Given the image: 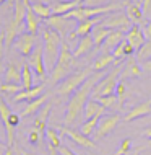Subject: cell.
<instances>
[{"instance_id": "1", "label": "cell", "mask_w": 151, "mask_h": 155, "mask_svg": "<svg viewBox=\"0 0 151 155\" xmlns=\"http://www.w3.org/2000/svg\"><path fill=\"white\" fill-rule=\"evenodd\" d=\"M98 82H99V77L96 74H93L72 95V98H70V101H68V106H67V114H65V124L67 126L73 124L75 121L85 113V106H86L88 100H90V95L93 93V90H94V87L98 85Z\"/></svg>"}, {"instance_id": "2", "label": "cell", "mask_w": 151, "mask_h": 155, "mask_svg": "<svg viewBox=\"0 0 151 155\" xmlns=\"http://www.w3.org/2000/svg\"><path fill=\"white\" fill-rule=\"evenodd\" d=\"M42 39H44V59L46 65L52 67L55 65V62L58 61L60 56V49H62V35L52 28H46L42 31Z\"/></svg>"}, {"instance_id": "3", "label": "cell", "mask_w": 151, "mask_h": 155, "mask_svg": "<svg viewBox=\"0 0 151 155\" xmlns=\"http://www.w3.org/2000/svg\"><path fill=\"white\" fill-rule=\"evenodd\" d=\"M122 8V3H109V5H94V7H78L75 10L68 12L67 15H64L65 18H73V20H78V21H85V20H90V18H96L98 15H104V13H109V12H115V10H120Z\"/></svg>"}, {"instance_id": "4", "label": "cell", "mask_w": 151, "mask_h": 155, "mask_svg": "<svg viewBox=\"0 0 151 155\" xmlns=\"http://www.w3.org/2000/svg\"><path fill=\"white\" fill-rule=\"evenodd\" d=\"M93 67H85L83 70H78V72H75V74H70L68 77L65 78L64 82L58 85V88H57V95H60V96H67V95H73L75 91H77L80 87L85 83L88 78L93 75Z\"/></svg>"}, {"instance_id": "5", "label": "cell", "mask_w": 151, "mask_h": 155, "mask_svg": "<svg viewBox=\"0 0 151 155\" xmlns=\"http://www.w3.org/2000/svg\"><path fill=\"white\" fill-rule=\"evenodd\" d=\"M119 85V67H115L112 72L104 75L102 78L98 82V85L93 90V98H99V96H111L115 95V88Z\"/></svg>"}, {"instance_id": "6", "label": "cell", "mask_w": 151, "mask_h": 155, "mask_svg": "<svg viewBox=\"0 0 151 155\" xmlns=\"http://www.w3.org/2000/svg\"><path fill=\"white\" fill-rule=\"evenodd\" d=\"M120 123V116L117 114H106V116H102L99 121V126H98V129H96V136H94V139L96 140H101V139H104L106 136H109L114 129L117 127V124Z\"/></svg>"}, {"instance_id": "7", "label": "cell", "mask_w": 151, "mask_h": 155, "mask_svg": "<svg viewBox=\"0 0 151 155\" xmlns=\"http://www.w3.org/2000/svg\"><path fill=\"white\" fill-rule=\"evenodd\" d=\"M28 64H31V67L34 69L36 75L39 78H42V80H47V65H46V59H44V49L41 48V46H37L34 49V52L29 56V62Z\"/></svg>"}, {"instance_id": "8", "label": "cell", "mask_w": 151, "mask_h": 155, "mask_svg": "<svg viewBox=\"0 0 151 155\" xmlns=\"http://www.w3.org/2000/svg\"><path fill=\"white\" fill-rule=\"evenodd\" d=\"M34 44H36V35H31V33H21V35L15 39L16 51L24 57H29L34 52V49H36Z\"/></svg>"}, {"instance_id": "9", "label": "cell", "mask_w": 151, "mask_h": 155, "mask_svg": "<svg viewBox=\"0 0 151 155\" xmlns=\"http://www.w3.org/2000/svg\"><path fill=\"white\" fill-rule=\"evenodd\" d=\"M101 25H104L109 30H119V31H128L130 28H132L130 18L124 13H115V15L107 16L106 20L101 21Z\"/></svg>"}, {"instance_id": "10", "label": "cell", "mask_w": 151, "mask_h": 155, "mask_svg": "<svg viewBox=\"0 0 151 155\" xmlns=\"http://www.w3.org/2000/svg\"><path fill=\"white\" fill-rule=\"evenodd\" d=\"M60 132L65 134L67 137H70V139H72L75 144L81 145V147H86V149H98V147H96V142H94V140H91L90 137L85 136V134L80 132V131H75V129H70V127H62Z\"/></svg>"}, {"instance_id": "11", "label": "cell", "mask_w": 151, "mask_h": 155, "mask_svg": "<svg viewBox=\"0 0 151 155\" xmlns=\"http://www.w3.org/2000/svg\"><path fill=\"white\" fill-rule=\"evenodd\" d=\"M125 39L135 48V51H140L146 43V36H145L143 30L140 28V25H132V28H130L127 31V35H125Z\"/></svg>"}, {"instance_id": "12", "label": "cell", "mask_w": 151, "mask_h": 155, "mask_svg": "<svg viewBox=\"0 0 151 155\" xmlns=\"http://www.w3.org/2000/svg\"><path fill=\"white\" fill-rule=\"evenodd\" d=\"M101 21L98 18H90V20H85V21H80V25L77 26V30L68 33V39L73 41L75 38H85L88 35H91L94 30V25H99Z\"/></svg>"}, {"instance_id": "13", "label": "cell", "mask_w": 151, "mask_h": 155, "mask_svg": "<svg viewBox=\"0 0 151 155\" xmlns=\"http://www.w3.org/2000/svg\"><path fill=\"white\" fill-rule=\"evenodd\" d=\"M50 110H52V103H47L42 110L37 113V116L33 121V127H36L44 137H46V132H47V119L50 116Z\"/></svg>"}, {"instance_id": "14", "label": "cell", "mask_w": 151, "mask_h": 155, "mask_svg": "<svg viewBox=\"0 0 151 155\" xmlns=\"http://www.w3.org/2000/svg\"><path fill=\"white\" fill-rule=\"evenodd\" d=\"M151 114V101H143L140 104H137L133 110H130L127 114L124 116V121L125 123H130L133 119H138V118H145V116Z\"/></svg>"}, {"instance_id": "15", "label": "cell", "mask_w": 151, "mask_h": 155, "mask_svg": "<svg viewBox=\"0 0 151 155\" xmlns=\"http://www.w3.org/2000/svg\"><path fill=\"white\" fill-rule=\"evenodd\" d=\"M2 35L5 36V48H7V51H8V49L11 48V44L15 43V39H16L20 35H21V28H18V26L15 25L13 20H10V21L5 25Z\"/></svg>"}, {"instance_id": "16", "label": "cell", "mask_w": 151, "mask_h": 155, "mask_svg": "<svg viewBox=\"0 0 151 155\" xmlns=\"http://www.w3.org/2000/svg\"><path fill=\"white\" fill-rule=\"evenodd\" d=\"M42 90H44V85L41 83V85H36L33 87V88L29 90H23L20 91V93H16L13 96V103H21V101H31V100L37 98V96L42 95Z\"/></svg>"}, {"instance_id": "17", "label": "cell", "mask_w": 151, "mask_h": 155, "mask_svg": "<svg viewBox=\"0 0 151 155\" xmlns=\"http://www.w3.org/2000/svg\"><path fill=\"white\" fill-rule=\"evenodd\" d=\"M81 0H72V2H57V3H54L52 7V15H57V16H64L67 15L68 12H72L75 10V8H78V7H81Z\"/></svg>"}, {"instance_id": "18", "label": "cell", "mask_w": 151, "mask_h": 155, "mask_svg": "<svg viewBox=\"0 0 151 155\" xmlns=\"http://www.w3.org/2000/svg\"><path fill=\"white\" fill-rule=\"evenodd\" d=\"M124 31H119V30H112L111 35L107 36V39L104 41V48H102V52H112L114 49L119 46L120 43L124 41Z\"/></svg>"}, {"instance_id": "19", "label": "cell", "mask_w": 151, "mask_h": 155, "mask_svg": "<svg viewBox=\"0 0 151 155\" xmlns=\"http://www.w3.org/2000/svg\"><path fill=\"white\" fill-rule=\"evenodd\" d=\"M47 101V95H41V96H37V98L34 100H31V101H28V104L24 106V110L21 111V114L20 116H23V118H26V116H33V114H36L37 111L42 108V104Z\"/></svg>"}, {"instance_id": "20", "label": "cell", "mask_w": 151, "mask_h": 155, "mask_svg": "<svg viewBox=\"0 0 151 155\" xmlns=\"http://www.w3.org/2000/svg\"><path fill=\"white\" fill-rule=\"evenodd\" d=\"M83 114H85L86 119H91V118H94V116H104L106 114V108H104L98 100L93 98V100H88Z\"/></svg>"}, {"instance_id": "21", "label": "cell", "mask_w": 151, "mask_h": 155, "mask_svg": "<svg viewBox=\"0 0 151 155\" xmlns=\"http://www.w3.org/2000/svg\"><path fill=\"white\" fill-rule=\"evenodd\" d=\"M24 28H26V33H31V35H37V31H39V16L34 13V10H33L31 5H29L28 10H26Z\"/></svg>"}, {"instance_id": "22", "label": "cell", "mask_w": 151, "mask_h": 155, "mask_svg": "<svg viewBox=\"0 0 151 155\" xmlns=\"http://www.w3.org/2000/svg\"><path fill=\"white\" fill-rule=\"evenodd\" d=\"M47 25H49V28L58 31L60 35H65V33L68 31V28H70L68 18H65V16H57V15L50 16V18L47 20Z\"/></svg>"}, {"instance_id": "23", "label": "cell", "mask_w": 151, "mask_h": 155, "mask_svg": "<svg viewBox=\"0 0 151 155\" xmlns=\"http://www.w3.org/2000/svg\"><path fill=\"white\" fill-rule=\"evenodd\" d=\"M117 61L114 56H112V52H102L101 56L98 57V59L94 61V64H93V70L94 72H101V70H104L106 67L109 65H112V64H117Z\"/></svg>"}, {"instance_id": "24", "label": "cell", "mask_w": 151, "mask_h": 155, "mask_svg": "<svg viewBox=\"0 0 151 155\" xmlns=\"http://www.w3.org/2000/svg\"><path fill=\"white\" fill-rule=\"evenodd\" d=\"M3 78H5V83H18V85H21V70L13 62H8Z\"/></svg>"}, {"instance_id": "25", "label": "cell", "mask_w": 151, "mask_h": 155, "mask_svg": "<svg viewBox=\"0 0 151 155\" xmlns=\"http://www.w3.org/2000/svg\"><path fill=\"white\" fill-rule=\"evenodd\" d=\"M111 31L112 30H109V28H106L104 25H101V23L96 25L93 33H91V36H93V39H94V48H101L102 43L107 39V36L111 35Z\"/></svg>"}, {"instance_id": "26", "label": "cell", "mask_w": 151, "mask_h": 155, "mask_svg": "<svg viewBox=\"0 0 151 155\" xmlns=\"http://www.w3.org/2000/svg\"><path fill=\"white\" fill-rule=\"evenodd\" d=\"M133 52H135V48H133V46L130 44L127 39H124L122 43H120V44H119V46H117V48L114 49V51H112V56H114L117 61H122L124 57L132 56Z\"/></svg>"}, {"instance_id": "27", "label": "cell", "mask_w": 151, "mask_h": 155, "mask_svg": "<svg viewBox=\"0 0 151 155\" xmlns=\"http://www.w3.org/2000/svg\"><path fill=\"white\" fill-rule=\"evenodd\" d=\"M93 48H94V39H93V36H91V35H88L85 38H80V43H78L77 51H75V56L80 57V56H83V54L90 52Z\"/></svg>"}, {"instance_id": "28", "label": "cell", "mask_w": 151, "mask_h": 155, "mask_svg": "<svg viewBox=\"0 0 151 155\" xmlns=\"http://www.w3.org/2000/svg\"><path fill=\"white\" fill-rule=\"evenodd\" d=\"M102 116H94V118H91V119H86L85 123L81 124V127H80V132H83L85 136L90 137L93 132H96V129H98V126H99V121Z\"/></svg>"}, {"instance_id": "29", "label": "cell", "mask_w": 151, "mask_h": 155, "mask_svg": "<svg viewBox=\"0 0 151 155\" xmlns=\"http://www.w3.org/2000/svg\"><path fill=\"white\" fill-rule=\"evenodd\" d=\"M21 85L24 90H29L34 87V77H33V72H31V67L29 64H23V69H21Z\"/></svg>"}, {"instance_id": "30", "label": "cell", "mask_w": 151, "mask_h": 155, "mask_svg": "<svg viewBox=\"0 0 151 155\" xmlns=\"http://www.w3.org/2000/svg\"><path fill=\"white\" fill-rule=\"evenodd\" d=\"M125 15L130 18V21L138 23V21H141V18H143V7H141L140 3H132V5H128L127 13Z\"/></svg>"}, {"instance_id": "31", "label": "cell", "mask_w": 151, "mask_h": 155, "mask_svg": "<svg viewBox=\"0 0 151 155\" xmlns=\"http://www.w3.org/2000/svg\"><path fill=\"white\" fill-rule=\"evenodd\" d=\"M31 7H33L34 13L39 16V18L49 20L50 16H52V8H50V5H44L42 2H37V3H34V5H31Z\"/></svg>"}, {"instance_id": "32", "label": "cell", "mask_w": 151, "mask_h": 155, "mask_svg": "<svg viewBox=\"0 0 151 155\" xmlns=\"http://www.w3.org/2000/svg\"><path fill=\"white\" fill-rule=\"evenodd\" d=\"M23 90H24L23 85H18V83H2L0 85V93L2 95H16Z\"/></svg>"}, {"instance_id": "33", "label": "cell", "mask_w": 151, "mask_h": 155, "mask_svg": "<svg viewBox=\"0 0 151 155\" xmlns=\"http://www.w3.org/2000/svg\"><path fill=\"white\" fill-rule=\"evenodd\" d=\"M122 75H124V77H140V75H141V69H140V65H138V62L130 61L127 64V69L122 72Z\"/></svg>"}, {"instance_id": "34", "label": "cell", "mask_w": 151, "mask_h": 155, "mask_svg": "<svg viewBox=\"0 0 151 155\" xmlns=\"http://www.w3.org/2000/svg\"><path fill=\"white\" fill-rule=\"evenodd\" d=\"M44 139V136L41 134L39 131H37L36 127H29L28 129V140H29V144H33V145H39V142Z\"/></svg>"}, {"instance_id": "35", "label": "cell", "mask_w": 151, "mask_h": 155, "mask_svg": "<svg viewBox=\"0 0 151 155\" xmlns=\"http://www.w3.org/2000/svg\"><path fill=\"white\" fill-rule=\"evenodd\" d=\"M94 100H98V101L102 104L106 110H107V108H112L117 101H119V98H117L115 95H111V96H99V98H94Z\"/></svg>"}, {"instance_id": "36", "label": "cell", "mask_w": 151, "mask_h": 155, "mask_svg": "<svg viewBox=\"0 0 151 155\" xmlns=\"http://www.w3.org/2000/svg\"><path fill=\"white\" fill-rule=\"evenodd\" d=\"M130 149H132V140H130V139H124L115 155H127L130 152Z\"/></svg>"}, {"instance_id": "37", "label": "cell", "mask_w": 151, "mask_h": 155, "mask_svg": "<svg viewBox=\"0 0 151 155\" xmlns=\"http://www.w3.org/2000/svg\"><path fill=\"white\" fill-rule=\"evenodd\" d=\"M115 96L119 98V103H120V106H122L124 98H125V85H124V82H119V85H117V88H115Z\"/></svg>"}, {"instance_id": "38", "label": "cell", "mask_w": 151, "mask_h": 155, "mask_svg": "<svg viewBox=\"0 0 151 155\" xmlns=\"http://www.w3.org/2000/svg\"><path fill=\"white\" fill-rule=\"evenodd\" d=\"M138 57L145 59V57H151V43H145V46L138 51Z\"/></svg>"}, {"instance_id": "39", "label": "cell", "mask_w": 151, "mask_h": 155, "mask_svg": "<svg viewBox=\"0 0 151 155\" xmlns=\"http://www.w3.org/2000/svg\"><path fill=\"white\" fill-rule=\"evenodd\" d=\"M5 51H7V48H5V36L0 35V62H2V59H3Z\"/></svg>"}, {"instance_id": "40", "label": "cell", "mask_w": 151, "mask_h": 155, "mask_svg": "<svg viewBox=\"0 0 151 155\" xmlns=\"http://www.w3.org/2000/svg\"><path fill=\"white\" fill-rule=\"evenodd\" d=\"M143 33H145L146 39H148V43H151V20H149V21L145 25V28H143Z\"/></svg>"}, {"instance_id": "41", "label": "cell", "mask_w": 151, "mask_h": 155, "mask_svg": "<svg viewBox=\"0 0 151 155\" xmlns=\"http://www.w3.org/2000/svg\"><path fill=\"white\" fill-rule=\"evenodd\" d=\"M58 152H60V155H77V153L73 152V150H70L68 147H65V145H62Z\"/></svg>"}, {"instance_id": "42", "label": "cell", "mask_w": 151, "mask_h": 155, "mask_svg": "<svg viewBox=\"0 0 151 155\" xmlns=\"http://www.w3.org/2000/svg\"><path fill=\"white\" fill-rule=\"evenodd\" d=\"M16 153H18V150H16L15 147L7 145V150H5V153H3V155H16Z\"/></svg>"}, {"instance_id": "43", "label": "cell", "mask_w": 151, "mask_h": 155, "mask_svg": "<svg viewBox=\"0 0 151 155\" xmlns=\"http://www.w3.org/2000/svg\"><path fill=\"white\" fill-rule=\"evenodd\" d=\"M5 150H7V145H3V142L0 140V155H3V153H5Z\"/></svg>"}, {"instance_id": "44", "label": "cell", "mask_w": 151, "mask_h": 155, "mask_svg": "<svg viewBox=\"0 0 151 155\" xmlns=\"http://www.w3.org/2000/svg\"><path fill=\"white\" fill-rule=\"evenodd\" d=\"M143 136H145V137H148V139H151V126H149V127L143 132Z\"/></svg>"}, {"instance_id": "45", "label": "cell", "mask_w": 151, "mask_h": 155, "mask_svg": "<svg viewBox=\"0 0 151 155\" xmlns=\"http://www.w3.org/2000/svg\"><path fill=\"white\" fill-rule=\"evenodd\" d=\"M16 150H18L20 155H36V153H29V152H26V150H21V149H16Z\"/></svg>"}, {"instance_id": "46", "label": "cell", "mask_w": 151, "mask_h": 155, "mask_svg": "<svg viewBox=\"0 0 151 155\" xmlns=\"http://www.w3.org/2000/svg\"><path fill=\"white\" fill-rule=\"evenodd\" d=\"M145 69H146V70H148V72H151V59H149L148 62H146V65H145Z\"/></svg>"}, {"instance_id": "47", "label": "cell", "mask_w": 151, "mask_h": 155, "mask_svg": "<svg viewBox=\"0 0 151 155\" xmlns=\"http://www.w3.org/2000/svg\"><path fill=\"white\" fill-rule=\"evenodd\" d=\"M3 2H5V0H0V3H3Z\"/></svg>"}, {"instance_id": "48", "label": "cell", "mask_w": 151, "mask_h": 155, "mask_svg": "<svg viewBox=\"0 0 151 155\" xmlns=\"http://www.w3.org/2000/svg\"><path fill=\"white\" fill-rule=\"evenodd\" d=\"M81 2H83V0H81Z\"/></svg>"}, {"instance_id": "49", "label": "cell", "mask_w": 151, "mask_h": 155, "mask_svg": "<svg viewBox=\"0 0 151 155\" xmlns=\"http://www.w3.org/2000/svg\"><path fill=\"white\" fill-rule=\"evenodd\" d=\"M149 101H151V100H149Z\"/></svg>"}]
</instances>
